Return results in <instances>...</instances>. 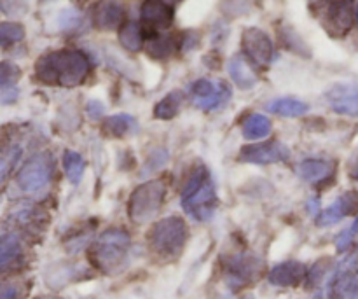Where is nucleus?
<instances>
[{"instance_id":"nucleus-1","label":"nucleus","mask_w":358,"mask_h":299,"mask_svg":"<svg viewBox=\"0 0 358 299\" xmlns=\"http://www.w3.org/2000/svg\"><path fill=\"white\" fill-rule=\"evenodd\" d=\"M91 72V62L83 51L59 49L38 58L35 74L38 79L51 86L76 88L84 83Z\"/></svg>"},{"instance_id":"nucleus-2","label":"nucleus","mask_w":358,"mask_h":299,"mask_svg":"<svg viewBox=\"0 0 358 299\" xmlns=\"http://www.w3.org/2000/svg\"><path fill=\"white\" fill-rule=\"evenodd\" d=\"M180 202L185 214L198 223H208L215 216L219 196L210 170L203 163L196 165L185 179Z\"/></svg>"},{"instance_id":"nucleus-3","label":"nucleus","mask_w":358,"mask_h":299,"mask_svg":"<svg viewBox=\"0 0 358 299\" xmlns=\"http://www.w3.org/2000/svg\"><path fill=\"white\" fill-rule=\"evenodd\" d=\"M131 238L121 228L103 231L90 249V261L105 275H115L128 266Z\"/></svg>"},{"instance_id":"nucleus-4","label":"nucleus","mask_w":358,"mask_h":299,"mask_svg":"<svg viewBox=\"0 0 358 299\" xmlns=\"http://www.w3.org/2000/svg\"><path fill=\"white\" fill-rule=\"evenodd\" d=\"M189 240V228L178 216L161 219L147 235L149 249L161 259H175L184 252Z\"/></svg>"},{"instance_id":"nucleus-5","label":"nucleus","mask_w":358,"mask_h":299,"mask_svg":"<svg viewBox=\"0 0 358 299\" xmlns=\"http://www.w3.org/2000/svg\"><path fill=\"white\" fill-rule=\"evenodd\" d=\"M166 200V184L163 181H149L131 193L128 202V216L135 224H149L161 212Z\"/></svg>"},{"instance_id":"nucleus-6","label":"nucleus","mask_w":358,"mask_h":299,"mask_svg":"<svg viewBox=\"0 0 358 299\" xmlns=\"http://www.w3.org/2000/svg\"><path fill=\"white\" fill-rule=\"evenodd\" d=\"M52 161L48 154H37L30 158L17 172V186L24 193H38L51 182Z\"/></svg>"},{"instance_id":"nucleus-7","label":"nucleus","mask_w":358,"mask_h":299,"mask_svg":"<svg viewBox=\"0 0 358 299\" xmlns=\"http://www.w3.org/2000/svg\"><path fill=\"white\" fill-rule=\"evenodd\" d=\"M191 93L196 107L205 112H212L224 107L233 97V91L224 81L212 79H198L191 86Z\"/></svg>"},{"instance_id":"nucleus-8","label":"nucleus","mask_w":358,"mask_h":299,"mask_svg":"<svg viewBox=\"0 0 358 299\" xmlns=\"http://www.w3.org/2000/svg\"><path fill=\"white\" fill-rule=\"evenodd\" d=\"M290 158V149L282 142H262L245 146L238 154V160L243 163L271 165L283 163Z\"/></svg>"},{"instance_id":"nucleus-9","label":"nucleus","mask_w":358,"mask_h":299,"mask_svg":"<svg viewBox=\"0 0 358 299\" xmlns=\"http://www.w3.org/2000/svg\"><path fill=\"white\" fill-rule=\"evenodd\" d=\"M262 261L254 256H236L226 266V282L233 289H241L261 275Z\"/></svg>"},{"instance_id":"nucleus-10","label":"nucleus","mask_w":358,"mask_h":299,"mask_svg":"<svg viewBox=\"0 0 358 299\" xmlns=\"http://www.w3.org/2000/svg\"><path fill=\"white\" fill-rule=\"evenodd\" d=\"M241 46H243L245 55L257 65H268L275 56L271 39L259 28H247L241 37Z\"/></svg>"},{"instance_id":"nucleus-11","label":"nucleus","mask_w":358,"mask_h":299,"mask_svg":"<svg viewBox=\"0 0 358 299\" xmlns=\"http://www.w3.org/2000/svg\"><path fill=\"white\" fill-rule=\"evenodd\" d=\"M329 107L334 112L350 118H358V86L336 84L325 93Z\"/></svg>"},{"instance_id":"nucleus-12","label":"nucleus","mask_w":358,"mask_h":299,"mask_svg":"<svg viewBox=\"0 0 358 299\" xmlns=\"http://www.w3.org/2000/svg\"><path fill=\"white\" fill-rule=\"evenodd\" d=\"M358 214V191H348L343 196H339L332 205L322 210L318 216V226L327 228L332 224H338L345 217Z\"/></svg>"},{"instance_id":"nucleus-13","label":"nucleus","mask_w":358,"mask_h":299,"mask_svg":"<svg viewBox=\"0 0 358 299\" xmlns=\"http://www.w3.org/2000/svg\"><path fill=\"white\" fill-rule=\"evenodd\" d=\"M143 28H168L173 23V9L163 0H147L140 11Z\"/></svg>"},{"instance_id":"nucleus-14","label":"nucleus","mask_w":358,"mask_h":299,"mask_svg":"<svg viewBox=\"0 0 358 299\" xmlns=\"http://www.w3.org/2000/svg\"><path fill=\"white\" fill-rule=\"evenodd\" d=\"M93 21L98 30H115L124 21V7L117 0H98L93 11Z\"/></svg>"},{"instance_id":"nucleus-15","label":"nucleus","mask_w":358,"mask_h":299,"mask_svg":"<svg viewBox=\"0 0 358 299\" xmlns=\"http://www.w3.org/2000/svg\"><path fill=\"white\" fill-rule=\"evenodd\" d=\"M308 270L299 261H283L269 272V282L278 287H296L306 280Z\"/></svg>"},{"instance_id":"nucleus-16","label":"nucleus","mask_w":358,"mask_h":299,"mask_svg":"<svg viewBox=\"0 0 358 299\" xmlns=\"http://www.w3.org/2000/svg\"><path fill=\"white\" fill-rule=\"evenodd\" d=\"M23 258V244L13 233L0 237V273L9 272L14 266L20 265Z\"/></svg>"},{"instance_id":"nucleus-17","label":"nucleus","mask_w":358,"mask_h":299,"mask_svg":"<svg viewBox=\"0 0 358 299\" xmlns=\"http://www.w3.org/2000/svg\"><path fill=\"white\" fill-rule=\"evenodd\" d=\"M297 175L306 182H322L334 172V165L325 160H304L296 167Z\"/></svg>"},{"instance_id":"nucleus-18","label":"nucleus","mask_w":358,"mask_h":299,"mask_svg":"<svg viewBox=\"0 0 358 299\" xmlns=\"http://www.w3.org/2000/svg\"><path fill=\"white\" fill-rule=\"evenodd\" d=\"M227 70H229L233 83L240 90H252L257 84V76H255L254 70L250 69V65H248V62L243 56H234L229 62V65H227Z\"/></svg>"},{"instance_id":"nucleus-19","label":"nucleus","mask_w":358,"mask_h":299,"mask_svg":"<svg viewBox=\"0 0 358 299\" xmlns=\"http://www.w3.org/2000/svg\"><path fill=\"white\" fill-rule=\"evenodd\" d=\"M273 130V123L268 116L264 114H250L241 125V133L247 140L255 142V140H262L269 137Z\"/></svg>"},{"instance_id":"nucleus-20","label":"nucleus","mask_w":358,"mask_h":299,"mask_svg":"<svg viewBox=\"0 0 358 299\" xmlns=\"http://www.w3.org/2000/svg\"><path fill=\"white\" fill-rule=\"evenodd\" d=\"M332 296L336 299H358V273L352 270L339 272L332 284Z\"/></svg>"},{"instance_id":"nucleus-21","label":"nucleus","mask_w":358,"mask_h":299,"mask_svg":"<svg viewBox=\"0 0 358 299\" xmlns=\"http://www.w3.org/2000/svg\"><path fill=\"white\" fill-rule=\"evenodd\" d=\"M103 130L110 137H128L138 130V123L129 114H114L105 119Z\"/></svg>"},{"instance_id":"nucleus-22","label":"nucleus","mask_w":358,"mask_h":299,"mask_svg":"<svg viewBox=\"0 0 358 299\" xmlns=\"http://www.w3.org/2000/svg\"><path fill=\"white\" fill-rule=\"evenodd\" d=\"M268 111L282 118H301L310 111V107L297 98H276L268 105Z\"/></svg>"},{"instance_id":"nucleus-23","label":"nucleus","mask_w":358,"mask_h":299,"mask_svg":"<svg viewBox=\"0 0 358 299\" xmlns=\"http://www.w3.org/2000/svg\"><path fill=\"white\" fill-rule=\"evenodd\" d=\"M119 41H121L122 48L128 49V51H140L143 42L142 27H140L138 23H135V21H129V23L122 25L121 32H119Z\"/></svg>"},{"instance_id":"nucleus-24","label":"nucleus","mask_w":358,"mask_h":299,"mask_svg":"<svg viewBox=\"0 0 358 299\" xmlns=\"http://www.w3.org/2000/svg\"><path fill=\"white\" fill-rule=\"evenodd\" d=\"M180 107L182 93L180 91H171V93H168L166 97L157 102L156 107H154V116L157 119H164V121L166 119H173L178 114V111H180Z\"/></svg>"},{"instance_id":"nucleus-25","label":"nucleus","mask_w":358,"mask_h":299,"mask_svg":"<svg viewBox=\"0 0 358 299\" xmlns=\"http://www.w3.org/2000/svg\"><path fill=\"white\" fill-rule=\"evenodd\" d=\"M84 167H86V163H84L83 156L79 153H76V151H65L63 153V168H65L66 179L72 184H79L84 175Z\"/></svg>"},{"instance_id":"nucleus-26","label":"nucleus","mask_w":358,"mask_h":299,"mask_svg":"<svg viewBox=\"0 0 358 299\" xmlns=\"http://www.w3.org/2000/svg\"><path fill=\"white\" fill-rule=\"evenodd\" d=\"M329 18H331L336 30H339L341 34H345V32L352 28L353 14L348 2H334V6L331 7V13H329Z\"/></svg>"},{"instance_id":"nucleus-27","label":"nucleus","mask_w":358,"mask_h":299,"mask_svg":"<svg viewBox=\"0 0 358 299\" xmlns=\"http://www.w3.org/2000/svg\"><path fill=\"white\" fill-rule=\"evenodd\" d=\"M24 39V27L16 21L0 23V48H10Z\"/></svg>"},{"instance_id":"nucleus-28","label":"nucleus","mask_w":358,"mask_h":299,"mask_svg":"<svg viewBox=\"0 0 358 299\" xmlns=\"http://www.w3.org/2000/svg\"><path fill=\"white\" fill-rule=\"evenodd\" d=\"M171 51H173V42H171V39L157 37V35L152 37L149 48H147L149 56H152L156 60H164L166 56L171 55Z\"/></svg>"},{"instance_id":"nucleus-29","label":"nucleus","mask_w":358,"mask_h":299,"mask_svg":"<svg viewBox=\"0 0 358 299\" xmlns=\"http://www.w3.org/2000/svg\"><path fill=\"white\" fill-rule=\"evenodd\" d=\"M21 77V69L13 62H0V90L10 88Z\"/></svg>"},{"instance_id":"nucleus-30","label":"nucleus","mask_w":358,"mask_h":299,"mask_svg":"<svg viewBox=\"0 0 358 299\" xmlns=\"http://www.w3.org/2000/svg\"><path fill=\"white\" fill-rule=\"evenodd\" d=\"M23 291L17 284L0 282V299H21Z\"/></svg>"},{"instance_id":"nucleus-31","label":"nucleus","mask_w":358,"mask_h":299,"mask_svg":"<svg viewBox=\"0 0 358 299\" xmlns=\"http://www.w3.org/2000/svg\"><path fill=\"white\" fill-rule=\"evenodd\" d=\"M0 9L7 14H23L27 11V0H0Z\"/></svg>"},{"instance_id":"nucleus-32","label":"nucleus","mask_w":358,"mask_h":299,"mask_svg":"<svg viewBox=\"0 0 358 299\" xmlns=\"http://www.w3.org/2000/svg\"><path fill=\"white\" fill-rule=\"evenodd\" d=\"M86 112H87V116H90L91 119H98V118H100V116H103L105 107H103V104H101V102L91 100L90 104H87Z\"/></svg>"},{"instance_id":"nucleus-33","label":"nucleus","mask_w":358,"mask_h":299,"mask_svg":"<svg viewBox=\"0 0 358 299\" xmlns=\"http://www.w3.org/2000/svg\"><path fill=\"white\" fill-rule=\"evenodd\" d=\"M348 174H350V177L355 179V181H358V149L352 154V158H350V161H348Z\"/></svg>"},{"instance_id":"nucleus-34","label":"nucleus","mask_w":358,"mask_h":299,"mask_svg":"<svg viewBox=\"0 0 358 299\" xmlns=\"http://www.w3.org/2000/svg\"><path fill=\"white\" fill-rule=\"evenodd\" d=\"M7 170H9V167H7V163H6V161H3V160H0V186H2L3 181H6Z\"/></svg>"},{"instance_id":"nucleus-35","label":"nucleus","mask_w":358,"mask_h":299,"mask_svg":"<svg viewBox=\"0 0 358 299\" xmlns=\"http://www.w3.org/2000/svg\"><path fill=\"white\" fill-rule=\"evenodd\" d=\"M350 235H352V237L353 235H358V217L355 219V223H353V226L350 228Z\"/></svg>"},{"instance_id":"nucleus-36","label":"nucleus","mask_w":358,"mask_h":299,"mask_svg":"<svg viewBox=\"0 0 358 299\" xmlns=\"http://www.w3.org/2000/svg\"><path fill=\"white\" fill-rule=\"evenodd\" d=\"M163 2H166L168 6H175V4H178L180 0H163Z\"/></svg>"},{"instance_id":"nucleus-37","label":"nucleus","mask_w":358,"mask_h":299,"mask_svg":"<svg viewBox=\"0 0 358 299\" xmlns=\"http://www.w3.org/2000/svg\"><path fill=\"white\" fill-rule=\"evenodd\" d=\"M241 299H255L254 296H245V298H241Z\"/></svg>"},{"instance_id":"nucleus-38","label":"nucleus","mask_w":358,"mask_h":299,"mask_svg":"<svg viewBox=\"0 0 358 299\" xmlns=\"http://www.w3.org/2000/svg\"><path fill=\"white\" fill-rule=\"evenodd\" d=\"M355 18H357V21H358V6H357V11H355Z\"/></svg>"}]
</instances>
